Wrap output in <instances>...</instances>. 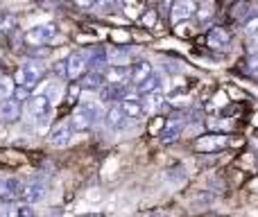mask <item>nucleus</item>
I'll return each instance as SVG.
<instances>
[{
    "label": "nucleus",
    "mask_w": 258,
    "mask_h": 217,
    "mask_svg": "<svg viewBox=\"0 0 258 217\" xmlns=\"http://www.w3.org/2000/svg\"><path fill=\"white\" fill-rule=\"evenodd\" d=\"M109 66H129V57L122 50H116V52H109Z\"/></svg>",
    "instance_id": "obj_25"
},
{
    "label": "nucleus",
    "mask_w": 258,
    "mask_h": 217,
    "mask_svg": "<svg viewBox=\"0 0 258 217\" xmlns=\"http://www.w3.org/2000/svg\"><path fill=\"white\" fill-rule=\"evenodd\" d=\"M86 59H89V70L104 73L109 68V57L102 48H91L86 50Z\"/></svg>",
    "instance_id": "obj_11"
},
{
    "label": "nucleus",
    "mask_w": 258,
    "mask_h": 217,
    "mask_svg": "<svg viewBox=\"0 0 258 217\" xmlns=\"http://www.w3.org/2000/svg\"><path fill=\"white\" fill-rule=\"evenodd\" d=\"M125 98H129L127 84H113V82H107V84L100 89V100L107 102V104H113V102H118V100L122 102Z\"/></svg>",
    "instance_id": "obj_9"
},
{
    "label": "nucleus",
    "mask_w": 258,
    "mask_h": 217,
    "mask_svg": "<svg viewBox=\"0 0 258 217\" xmlns=\"http://www.w3.org/2000/svg\"><path fill=\"white\" fill-rule=\"evenodd\" d=\"M21 113H23V102H18L14 98L0 100V120L3 122H18Z\"/></svg>",
    "instance_id": "obj_8"
},
{
    "label": "nucleus",
    "mask_w": 258,
    "mask_h": 217,
    "mask_svg": "<svg viewBox=\"0 0 258 217\" xmlns=\"http://www.w3.org/2000/svg\"><path fill=\"white\" fill-rule=\"evenodd\" d=\"M80 84L84 91H100L107 80H104V73H98V70H86L84 75L80 77Z\"/></svg>",
    "instance_id": "obj_14"
},
{
    "label": "nucleus",
    "mask_w": 258,
    "mask_h": 217,
    "mask_svg": "<svg viewBox=\"0 0 258 217\" xmlns=\"http://www.w3.org/2000/svg\"><path fill=\"white\" fill-rule=\"evenodd\" d=\"M54 36H57V25H54V23H48V25L32 27V30L23 36V41H25L27 45H32V48H41V45L52 43Z\"/></svg>",
    "instance_id": "obj_1"
},
{
    "label": "nucleus",
    "mask_w": 258,
    "mask_h": 217,
    "mask_svg": "<svg viewBox=\"0 0 258 217\" xmlns=\"http://www.w3.org/2000/svg\"><path fill=\"white\" fill-rule=\"evenodd\" d=\"M242 30L247 32V34H256L258 32V14H249V16L242 21Z\"/></svg>",
    "instance_id": "obj_26"
},
{
    "label": "nucleus",
    "mask_w": 258,
    "mask_h": 217,
    "mask_svg": "<svg viewBox=\"0 0 258 217\" xmlns=\"http://www.w3.org/2000/svg\"><path fill=\"white\" fill-rule=\"evenodd\" d=\"M156 91H161V77L156 75V73H152L145 82H141V84L136 86V93L141 95V98L147 93H156Z\"/></svg>",
    "instance_id": "obj_19"
},
{
    "label": "nucleus",
    "mask_w": 258,
    "mask_h": 217,
    "mask_svg": "<svg viewBox=\"0 0 258 217\" xmlns=\"http://www.w3.org/2000/svg\"><path fill=\"white\" fill-rule=\"evenodd\" d=\"M229 3H236V0H229Z\"/></svg>",
    "instance_id": "obj_39"
},
{
    "label": "nucleus",
    "mask_w": 258,
    "mask_h": 217,
    "mask_svg": "<svg viewBox=\"0 0 258 217\" xmlns=\"http://www.w3.org/2000/svg\"><path fill=\"white\" fill-rule=\"evenodd\" d=\"M50 100L45 93H36V95H30V98L25 100V111L32 115L34 120H45L50 113Z\"/></svg>",
    "instance_id": "obj_3"
},
{
    "label": "nucleus",
    "mask_w": 258,
    "mask_h": 217,
    "mask_svg": "<svg viewBox=\"0 0 258 217\" xmlns=\"http://www.w3.org/2000/svg\"><path fill=\"white\" fill-rule=\"evenodd\" d=\"M143 107H145V111H168L170 109V102L168 98L163 95V91H156V93H147L143 95Z\"/></svg>",
    "instance_id": "obj_12"
},
{
    "label": "nucleus",
    "mask_w": 258,
    "mask_h": 217,
    "mask_svg": "<svg viewBox=\"0 0 258 217\" xmlns=\"http://www.w3.org/2000/svg\"><path fill=\"white\" fill-rule=\"evenodd\" d=\"M30 95H32V89L16 84V89H14V100H18V102H25V100L30 98Z\"/></svg>",
    "instance_id": "obj_29"
},
{
    "label": "nucleus",
    "mask_w": 258,
    "mask_h": 217,
    "mask_svg": "<svg viewBox=\"0 0 258 217\" xmlns=\"http://www.w3.org/2000/svg\"><path fill=\"white\" fill-rule=\"evenodd\" d=\"M141 23L145 27H154L156 25V9H147V12L141 16Z\"/></svg>",
    "instance_id": "obj_30"
},
{
    "label": "nucleus",
    "mask_w": 258,
    "mask_h": 217,
    "mask_svg": "<svg viewBox=\"0 0 258 217\" xmlns=\"http://www.w3.org/2000/svg\"><path fill=\"white\" fill-rule=\"evenodd\" d=\"M54 73H57V77H66V80H68V63H66V59H63V61H59V63H54Z\"/></svg>",
    "instance_id": "obj_34"
},
{
    "label": "nucleus",
    "mask_w": 258,
    "mask_h": 217,
    "mask_svg": "<svg viewBox=\"0 0 258 217\" xmlns=\"http://www.w3.org/2000/svg\"><path fill=\"white\" fill-rule=\"evenodd\" d=\"M73 124H71V118L68 120H61V122H57L52 129H50V133H48V142L52 147H66L68 142H71V138H73Z\"/></svg>",
    "instance_id": "obj_5"
},
{
    "label": "nucleus",
    "mask_w": 258,
    "mask_h": 217,
    "mask_svg": "<svg viewBox=\"0 0 258 217\" xmlns=\"http://www.w3.org/2000/svg\"><path fill=\"white\" fill-rule=\"evenodd\" d=\"M113 3H116V0H98V5H100V7H111Z\"/></svg>",
    "instance_id": "obj_38"
},
{
    "label": "nucleus",
    "mask_w": 258,
    "mask_h": 217,
    "mask_svg": "<svg viewBox=\"0 0 258 217\" xmlns=\"http://www.w3.org/2000/svg\"><path fill=\"white\" fill-rule=\"evenodd\" d=\"M229 145V136H222V133H204L195 140V152H202V154H213V152H220Z\"/></svg>",
    "instance_id": "obj_2"
},
{
    "label": "nucleus",
    "mask_w": 258,
    "mask_h": 217,
    "mask_svg": "<svg viewBox=\"0 0 258 217\" xmlns=\"http://www.w3.org/2000/svg\"><path fill=\"white\" fill-rule=\"evenodd\" d=\"M122 111L129 115V118H141L143 113H145V107H143V102H138L136 98H125L120 102Z\"/></svg>",
    "instance_id": "obj_20"
},
{
    "label": "nucleus",
    "mask_w": 258,
    "mask_h": 217,
    "mask_svg": "<svg viewBox=\"0 0 258 217\" xmlns=\"http://www.w3.org/2000/svg\"><path fill=\"white\" fill-rule=\"evenodd\" d=\"M23 68L27 73V89H34L39 84V80H43L45 73H48L45 63H41V61H27V63H23Z\"/></svg>",
    "instance_id": "obj_13"
},
{
    "label": "nucleus",
    "mask_w": 258,
    "mask_h": 217,
    "mask_svg": "<svg viewBox=\"0 0 258 217\" xmlns=\"http://www.w3.org/2000/svg\"><path fill=\"white\" fill-rule=\"evenodd\" d=\"M172 5H174V0H161V12H163V14H170Z\"/></svg>",
    "instance_id": "obj_37"
},
{
    "label": "nucleus",
    "mask_w": 258,
    "mask_h": 217,
    "mask_svg": "<svg viewBox=\"0 0 258 217\" xmlns=\"http://www.w3.org/2000/svg\"><path fill=\"white\" fill-rule=\"evenodd\" d=\"M16 27H18V18L14 16V14H9V12L0 14V32H3V34H7V36L14 34Z\"/></svg>",
    "instance_id": "obj_21"
},
{
    "label": "nucleus",
    "mask_w": 258,
    "mask_h": 217,
    "mask_svg": "<svg viewBox=\"0 0 258 217\" xmlns=\"http://www.w3.org/2000/svg\"><path fill=\"white\" fill-rule=\"evenodd\" d=\"M86 107V111H89V115H91V120H93V122H100V120H104V113H107V111H102V107H100V104H84Z\"/></svg>",
    "instance_id": "obj_27"
},
{
    "label": "nucleus",
    "mask_w": 258,
    "mask_h": 217,
    "mask_svg": "<svg viewBox=\"0 0 258 217\" xmlns=\"http://www.w3.org/2000/svg\"><path fill=\"white\" fill-rule=\"evenodd\" d=\"M18 215H21V217H32V215H34V208H32V204H27V201H21V206H18Z\"/></svg>",
    "instance_id": "obj_33"
},
{
    "label": "nucleus",
    "mask_w": 258,
    "mask_h": 217,
    "mask_svg": "<svg viewBox=\"0 0 258 217\" xmlns=\"http://www.w3.org/2000/svg\"><path fill=\"white\" fill-rule=\"evenodd\" d=\"M71 124L75 131H86V129L93 124V120H91L89 111H86V107L82 104V107H75V111L71 113Z\"/></svg>",
    "instance_id": "obj_16"
},
{
    "label": "nucleus",
    "mask_w": 258,
    "mask_h": 217,
    "mask_svg": "<svg viewBox=\"0 0 258 217\" xmlns=\"http://www.w3.org/2000/svg\"><path fill=\"white\" fill-rule=\"evenodd\" d=\"M14 89H16V82H14V77H7V75L0 77V100L14 98Z\"/></svg>",
    "instance_id": "obj_22"
},
{
    "label": "nucleus",
    "mask_w": 258,
    "mask_h": 217,
    "mask_svg": "<svg viewBox=\"0 0 258 217\" xmlns=\"http://www.w3.org/2000/svg\"><path fill=\"white\" fill-rule=\"evenodd\" d=\"M247 66H249V73H258V54H249L247 57Z\"/></svg>",
    "instance_id": "obj_35"
},
{
    "label": "nucleus",
    "mask_w": 258,
    "mask_h": 217,
    "mask_svg": "<svg viewBox=\"0 0 258 217\" xmlns=\"http://www.w3.org/2000/svg\"><path fill=\"white\" fill-rule=\"evenodd\" d=\"M229 41H231V36H229V30L227 27H211L209 34H206V43L211 45V48H224V45H229Z\"/></svg>",
    "instance_id": "obj_15"
},
{
    "label": "nucleus",
    "mask_w": 258,
    "mask_h": 217,
    "mask_svg": "<svg viewBox=\"0 0 258 217\" xmlns=\"http://www.w3.org/2000/svg\"><path fill=\"white\" fill-rule=\"evenodd\" d=\"M66 63H68V80H80V77L89 70V59H86V52L68 54Z\"/></svg>",
    "instance_id": "obj_6"
},
{
    "label": "nucleus",
    "mask_w": 258,
    "mask_h": 217,
    "mask_svg": "<svg viewBox=\"0 0 258 217\" xmlns=\"http://www.w3.org/2000/svg\"><path fill=\"white\" fill-rule=\"evenodd\" d=\"M165 122H168V118H165V115H156V118L152 120V124H150V133H152V136H161Z\"/></svg>",
    "instance_id": "obj_28"
},
{
    "label": "nucleus",
    "mask_w": 258,
    "mask_h": 217,
    "mask_svg": "<svg viewBox=\"0 0 258 217\" xmlns=\"http://www.w3.org/2000/svg\"><path fill=\"white\" fill-rule=\"evenodd\" d=\"M152 75V66L147 61H134L132 63V84L138 86Z\"/></svg>",
    "instance_id": "obj_18"
},
{
    "label": "nucleus",
    "mask_w": 258,
    "mask_h": 217,
    "mask_svg": "<svg viewBox=\"0 0 258 217\" xmlns=\"http://www.w3.org/2000/svg\"><path fill=\"white\" fill-rule=\"evenodd\" d=\"M73 3L82 9H89V7H93V5H98V0H73Z\"/></svg>",
    "instance_id": "obj_36"
},
{
    "label": "nucleus",
    "mask_w": 258,
    "mask_h": 217,
    "mask_svg": "<svg viewBox=\"0 0 258 217\" xmlns=\"http://www.w3.org/2000/svg\"><path fill=\"white\" fill-rule=\"evenodd\" d=\"M18 201L16 199H0V215L3 217H12V215H18Z\"/></svg>",
    "instance_id": "obj_24"
},
{
    "label": "nucleus",
    "mask_w": 258,
    "mask_h": 217,
    "mask_svg": "<svg viewBox=\"0 0 258 217\" xmlns=\"http://www.w3.org/2000/svg\"><path fill=\"white\" fill-rule=\"evenodd\" d=\"M195 12H197V7L190 3V0H174V5H172L168 16H170V23H172V25H179L181 21L190 18Z\"/></svg>",
    "instance_id": "obj_7"
},
{
    "label": "nucleus",
    "mask_w": 258,
    "mask_h": 217,
    "mask_svg": "<svg viewBox=\"0 0 258 217\" xmlns=\"http://www.w3.org/2000/svg\"><path fill=\"white\" fill-rule=\"evenodd\" d=\"M82 84H80V80H71V84L66 86V102L68 104H75L77 100H80V95H82Z\"/></svg>",
    "instance_id": "obj_23"
},
{
    "label": "nucleus",
    "mask_w": 258,
    "mask_h": 217,
    "mask_svg": "<svg viewBox=\"0 0 258 217\" xmlns=\"http://www.w3.org/2000/svg\"><path fill=\"white\" fill-rule=\"evenodd\" d=\"M127 118L129 115L122 111V107H109L107 113H104V124H107L111 131H122L127 127Z\"/></svg>",
    "instance_id": "obj_10"
},
{
    "label": "nucleus",
    "mask_w": 258,
    "mask_h": 217,
    "mask_svg": "<svg viewBox=\"0 0 258 217\" xmlns=\"http://www.w3.org/2000/svg\"><path fill=\"white\" fill-rule=\"evenodd\" d=\"M45 195V183L39 181V179H27V181H21V190H18V199L27 201V204H34V201L43 199Z\"/></svg>",
    "instance_id": "obj_4"
},
{
    "label": "nucleus",
    "mask_w": 258,
    "mask_h": 217,
    "mask_svg": "<svg viewBox=\"0 0 258 217\" xmlns=\"http://www.w3.org/2000/svg\"><path fill=\"white\" fill-rule=\"evenodd\" d=\"M21 181L18 179H0V199H18Z\"/></svg>",
    "instance_id": "obj_17"
},
{
    "label": "nucleus",
    "mask_w": 258,
    "mask_h": 217,
    "mask_svg": "<svg viewBox=\"0 0 258 217\" xmlns=\"http://www.w3.org/2000/svg\"><path fill=\"white\" fill-rule=\"evenodd\" d=\"M59 89H61V86H59L57 82H52V84L48 86V91H45V95H48L50 104H54V102H57V98H59Z\"/></svg>",
    "instance_id": "obj_31"
},
{
    "label": "nucleus",
    "mask_w": 258,
    "mask_h": 217,
    "mask_svg": "<svg viewBox=\"0 0 258 217\" xmlns=\"http://www.w3.org/2000/svg\"><path fill=\"white\" fill-rule=\"evenodd\" d=\"M195 14H197V21H200V23H209L211 16H213V9H211V7H200Z\"/></svg>",
    "instance_id": "obj_32"
}]
</instances>
